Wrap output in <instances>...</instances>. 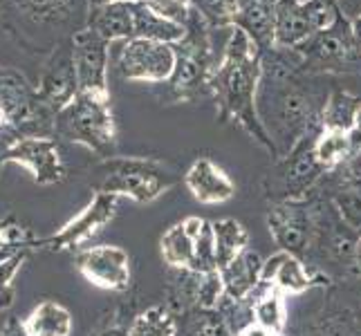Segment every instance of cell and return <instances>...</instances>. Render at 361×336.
Wrapping results in <instances>:
<instances>
[{
  "mask_svg": "<svg viewBox=\"0 0 361 336\" xmlns=\"http://www.w3.org/2000/svg\"><path fill=\"white\" fill-rule=\"evenodd\" d=\"M279 56L263 54V77L258 85L256 108L265 132L276 146L279 157L290 155L307 139L317 121L314 97L310 94L294 72L301 68V61L294 49H274Z\"/></svg>",
  "mask_w": 361,
  "mask_h": 336,
  "instance_id": "1",
  "label": "cell"
},
{
  "mask_svg": "<svg viewBox=\"0 0 361 336\" xmlns=\"http://www.w3.org/2000/svg\"><path fill=\"white\" fill-rule=\"evenodd\" d=\"M260 77H263V52L243 30L231 27L225 49H222V58L218 61L214 79H211V94L220 106L222 119L235 121L265 151L279 157L276 146L260 123L256 108Z\"/></svg>",
  "mask_w": 361,
  "mask_h": 336,
  "instance_id": "2",
  "label": "cell"
},
{
  "mask_svg": "<svg viewBox=\"0 0 361 336\" xmlns=\"http://www.w3.org/2000/svg\"><path fill=\"white\" fill-rule=\"evenodd\" d=\"M88 27L94 30L108 43L153 39L164 43H178L184 39L186 30L166 18L157 16L144 0L135 3H115L99 9H90Z\"/></svg>",
  "mask_w": 361,
  "mask_h": 336,
  "instance_id": "3",
  "label": "cell"
},
{
  "mask_svg": "<svg viewBox=\"0 0 361 336\" xmlns=\"http://www.w3.org/2000/svg\"><path fill=\"white\" fill-rule=\"evenodd\" d=\"M102 182L97 193L130 197L133 202L148 204L166 193L176 178L155 159L146 157H108L97 166Z\"/></svg>",
  "mask_w": 361,
  "mask_h": 336,
  "instance_id": "4",
  "label": "cell"
},
{
  "mask_svg": "<svg viewBox=\"0 0 361 336\" xmlns=\"http://www.w3.org/2000/svg\"><path fill=\"white\" fill-rule=\"evenodd\" d=\"M56 132L68 142L81 144L92 153L110 157L115 148V117L110 108V94H83L56 115Z\"/></svg>",
  "mask_w": 361,
  "mask_h": 336,
  "instance_id": "5",
  "label": "cell"
},
{
  "mask_svg": "<svg viewBox=\"0 0 361 336\" xmlns=\"http://www.w3.org/2000/svg\"><path fill=\"white\" fill-rule=\"evenodd\" d=\"M178 63L171 77V88L180 99H193L202 92H211V79L218 68L211 45V27L195 14L186 25L184 39L176 43Z\"/></svg>",
  "mask_w": 361,
  "mask_h": 336,
  "instance_id": "6",
  "label": "cell"
},
{
  "mask_svg": "<svg viewBox=\"0 0 361 336\" xmlns=\"http://www.w3.org/2000/svg\"><path fill=\"white\" fill-rule=\"evenodd\" d=\"M307 72H355L361 68V45L355 39L353 23L343 14L330 27L321 30L305 45L294 49Z\"/></svg>",
  "mask_w": 361,
  "mask_h": 336,
  "instance_id": "7",
  "label": "cell"
},
{
  "mask_svg": "<svg viewBox=\"0 0 361 336\" xmlns=\"http://www.w3.org/2000/svg\"><path fill=\"white\" fill-rule=\"evenodd\" d=\"M339 7L326 0H279L274 49H298L339 18Z\"/></svg>",
  "mask_w": 361,
  "mask_h": 336,
  "instance_id": "8",
  "label": "cell"
},
{
  "mask_svg": "<svg viewBox=\"0 0 361 336\" xmlns=\"http://www.w3.org/2000/svg\"><path fill=\"white\" fill-rule=\"evenodd\" d=\"M176 63H178L176 43L135 39L123 43L117 61V72L126 81L164 83L171 81L173 72H176Z\"/></svg>",
  "mask_w": 361,
  "mask_h": 336,
  "instance_id": "9",
  "label": "cell"
},
{
  "mask_svg": "<svg viewBox=\"0 0 361 336\" xmlns=\"http://www.w3.org/2000/svg\"><path fill=\"white\" fill-rule=\"evenodd\" d=\"M119 197L108 193H94V197L83 206L70 222H66L56 233L34 242V249H47V251H70L88 242L92 235L102 231L108 222H113L117 213Z\"/></svg>",
  "mask_w": 361,
  "mask_h": 336,
  "instance_id": "10",
  "label": "cell"
},
{
  "mask_svg": "<svg viewBox=\"0 0 361 336\" xmlns=\"http://www.w3.org/2000/svg\"><path fill=\"white\" fill-rule=\"evenodd\" d=\"M321 173H326V168L314 153V144H301L290 155L281 157V161L267 175L269 195L283 202H294L312 189Z\"/></svg>",
  "mask_w": 361,
  "mask_h": 336,
  "instance_id": "11",
  "label": "cell"
},
{
  "mask_svg": "<svg viewBox=\"0 0 361 336\" xmlns=\"http://www.w3.org/2000/svg\"><path fill=\"white\" fill-rule=\"evenodd\" d=\"M5 164L23 166L39 186L66 180V164L52 137H16L5 153Z\"/></svg>",
  "mask_w": 361,
  "mask_h": 336,
  "instance_id": "12",
  "label": "cell"
},
{
  "mask_svg": "<svg viewBox=\"0 0 361 336\" xmlns=\"http://www.w3.org/2000/svg\"><path fill=\"white\" fill-rule=\"evenodd\" d=\"M108 45L110 43L90 27L74 34L72 61L79 92L108 97Z\"/></svg>",
  "mask_w": 361,
  "mask_h": 336,
  "instance_id": "13",
  "label": "cell"
},
{
  "mask_svg": "<svg viewBox=\"0 0 361 336\" xmlns=\"http://www.w3.org/2000/svg\"><path fill=\"white\" fill-rule=\"evenodd\" d=\"M81 276L99 290L121 292L130 285V258L117 244H99L83 249L77 256Z\"/></svg>",
  "mask_w": 361,
  "mask_h": 336,
  "instance_id": "14",
  "label": "cell"
},
{
  "mask_svg": "<svg viewBox=\"0 0 361 336\" xmlns=\"http://www.w3.org/2000/svg\"><path fill=\"white\" fill-rule=\"evenodd\" d=\"M79 94V81H77V72H74V61H72V47L61 49L54 58L49 61L43 79L39 85V101L45 104L49 110H54L56 115L66 106H70Z\"/></svg>",
  "mask_w": 361,
  "mask_h": 336,
  "instance_id": "15",
  "label": "cell"
},
{
  "mask_svg": "<svg viewBox=\"0 0 361 336\" xmlns=\"http://www.w3.org/2000/svg\"><path fill=\"white\" fill-rule=\"evenodd\" d=\"M269 231L274 240L285 254L303 256L312 240V220L305 211L294 202H283L267 216Z\"/></svg>",
  "mask_w": 361,
  "mask_h": 336,
  "instance_id": "16",
  "label": "cell"
},
{
  "mask_svg": "<svg viewBox=\"0 0 361 336\" xmlns=\"http://www.w3.org/2000/svg\"><path fill=\"white\" fill-rule=\"evenodd\" d=\"M184 184L195 200L202 204H222L231 200L235 193V186L229 175L209 157H197L193 161L184 175Z\"/></svg>",
  "mask_w": 361,
  "mask_h": 336,
  "instance_id": "17",
  "label": "cell"
},
{
  "mask_svg": "<svg viewBox=\"0 0 361 336\" xmlns=\"http://www.w3.org/2000/svg\"><path fill=\"white\" fill-rule=\"evenodd\" d=\"M279 0H238L233 27L243 30L263 54L274 49Z\"/></svg>",
  "mask_w": 361,
  "mask_h": 336,
  "instance_id": "18",
  "label": "cell"
},
{
  "mask_svg": "<svg viewBox=\"0 0 361 336\" xmlns=\"http://www.w3.org/2000/svg\"><path fill=\"white\" fill-rule=\"evenodd\" d=\"M200 218H186L161 235V258L171 267L195 269V233L202 227Z\"/></svg>",
  "mask_w": 361,
  "mask_h": 336,
  "instance_id": "19",
  "label": "cell"
},
{
  "mask_svg": "<svg viewBox=\"0 0 361 336\" xmlns=\"http://www.w3.org/2000/svg\"><path fill=\"white\" fill-rule=\"evenodd\" d=\"M23 332L27 336H70L72 314L70 309L56 301H43L23 321Z\"/></svg>",
  "mask_w": 361,
  "mask_h": 336,
  "instance_id": "20",
  "label": "cell"
},
{
  "mask_svg": "<svg viewBox=\"0 0 361 336\" xmlns=\"http://www.w3.org/2000/svg\"><path fill=\"white\" fill-rule=\"evenodd\" d=\"M260 278L267 282L271 280L281 292L288 294H301L310 287V276L305 273L301 260L285 251L267 260L263 265V271H260Z\"/></svg>",
  "mask_w": 361,
  "mask_h": 336,
  "instance_id": "21",
  "label": "cell"
},
{
  "mask_svg": "<svg viewBox=\"0 0 361 336\" xmlns=\"http://www.w3.org/2000/svg\"><path fill=\"white\" fill-rule=\"evenodd\" d=\"M260 271H263V265L258 263V256L243 251L231 265L222 269L220 278H222V285L227 287V294L238 301V298H245L254 290L256 280L260 278Z\"/></svg>",
  "mask_w": 361,
  "mask_h": 336,
  "instance_id": "22",
  "label": "cell"
},
{
  "mask_svg": "<svg viewBox=\"0 0 361 336\" xmlns=\"http://www.w3.org/2000/svg\"><path fill=\"white\" fill-rule=\"evenodd\" d=\"M361 142V137L357 132H343V130H321V135L314 142V153L323 168L330 170L334 166L343 164L348 157H353L357 153V144Z\"/></svg>",
  "mask_w": 361,
  "mask_h": 336,
  "instance_id": "23",
  "label": "cell"
},
{
  "mask_svg": "<svg viewBox=\"0 0 361 336\" xmlns=\"http://www.w3.org/2000/svg\"><path fill=\"white\" fill-rule=\"evenodd\" d=\"M361 110V101L357 97L348 94L343 90L332 92L330 99L323 104L321 112V130H343L355 132L357 115Z\"/></svg>",
  "mask_w": 361,
  "mask_h": 336,
  "instance_id": "24",
  "label": "cell"
},
{
  "mask_svg": "<svg viewBox=\"0 0 361 336\" xmlns=\"http://www.w3.org/2000/svg\"><path fill=\"white\" fill-rule=\"evenodd\" d=\"M214 240H216V267L225 269L245 251L249 235L240 222L220 220L214 222Z\"/></svg>",
  "mask_w": 361,
  "mask_h": 336,
  "instance_id": "25",
  "label": "cell"
},
{
  "mask_svg": "<svg viewBox=\"0 0 361 336\" xmlns=\"http://www.w3.org/2000/svg\"><path fill=\"white\" fill-rule=\"evenodd\" d=\"M34 99L36 94H32L23 77H18L16 72H0V108L9 115L11 128L30 110Z\"/></svg>",
  "mask_w": 361,
  "mask_h": 336,
  "instance_id": "26",
  "label": "cell"
},
{
  "mask_svg": "<svg viewBox=\"0 0 361 336\" xmlns=\"http://www.w3.org/2000/svg\"><path fill=\"white\" fill-rule=\"evenodd\" d=\"M178 325L164 307H151L137 316L130 328L128 336H176Z\"/></svg>",
  "mask_w": 361,
  "mask_h": 336,
  "instance_id": "27",
  "label": "cell"
},
{
  "mask_svg": "<svg viewBox=\"0 0 361 336\" xmlns=\"http://www.w3.org/2000/svg\"><path fill=\"white\" fill-rule=\"evenodd\" d=\"M191 9L211 30L233 27L238 14V0H191Z\"/></svg>",
  "mask_w": 361,
  "mask_h": 336,
  "instance_id": "28",
  "label": "cell"
},
{
  "mask_svg": "<svg viewBox=\"0 0 361 336\" xmlns=\"http://www.w3.org/2000/svg\"><path fill=\"white\" fill-rule=\"evenodd\" d=\"M30 251L32 249H20V251H16L14 256H9L7 260L0 263V312H7L14 305V296H16L14 278L23 269V265L27 263Z\"/></svg>",
  "mask_w": 361,
  "mask_h": 336,
  "instance_id": "29",
  "label": "cell"
},
{
  "mask_svg": "<svg viewBox=\"0 0 361 336\" xmlns=\"http://www.w3.org/2000/svg\"><path fill=\"white\" fill-rule=\"evenodd\" d=\"M254 316L260 328H265L267 332L279 334L285 328V303L279 292H271L263 296L254 307Z\"/></svg>",
  "mask_w": 361,
  "mask_h": 336,
  "instance_id": "30",
  "label": "cell"
},
{
  "mask_svg": "<svg viewBox=\"0 0 361 336\" xmlns=\"http://www.w3.org/2000/svg\"><path fill=\"white\" fill-rule=\"evenodd\" d=\"M334 204L341 211L343 220L355 229H361V182L348 184L334 195Z\"/></svg>",
  "mask_w": 361,
  "mask_h": 336,
  "instance_id": "31",
  "label": "cell"
},
{
  "mask_svg": "<svg viewBox=\"0 0 361 336\" xmlns=\"http://www.w3.org/2000/svg\"><path fill=\"white\" fill-rule=\"evenodd\" d=\"M144 3L151 7L157 16L166 18L171 23L176 25H182V27H186L191 20V0H144Z\"/></svg>",
  "mask_w": 361,
  "mask_h": 336,
  "instance_id": "32",
  "label": "cell"
},
{
  "mask_svg": "<svg viewBox=\"0 0 361 336\" xmlns=\"http://www.w3.org/2000/svg\"><path fill=\"white\" fill-rule=\"evenodd\" d=\"M36 238H32V233L20 227L16 220L11 218H0V249L7 247H25V249H34Z\"/></svg>",
  "mask_w": 361,
  "mask_h": 336,
  "instance_id": "33",
  "label": "cell"
},
{
  "mask_svg": "<svg viewBox=\"0 0 361 336\" xmlns=\"http://www.w3.org/2000/svg\"><path fill=\"white\" fill-rule=\"evenodd\" d=\"M186 336H227L225 325L211 314H202L191 321V328Z\"/></svg>",
  "mask_w": 361,
  "mask_h": 336,
  "instance_id": "34",
  "label": "cell"
},
{
  "mask_svg": "<svg viewBox=\"0 0 361 336\" xmlns=\"http://www.w3.org/2000/svg\"><path fill=\"white\" fill-rule=\"evenodd\" d=\"M30 5L41 14H54V11L66 9L68 0H30Z\"/></svg>",
  "mask_w": 361,
  "mask_h": 336,
  "instance_id": "35",
  "label": "cell"
},
{
  "mask_svg": "<svg viewBox=\"0 0 361 336\" xmlns=\"http://www.w3.org/2000/svg\"><path fill=\"white\" fill-rule=\"evenodd\" d=\"M240 336H271V332H267L265 328H260L258 323L256 325H249L240 332Z\"/></svg>",
  "mask_w": 361,
  "mask_h": 336,
  "instance_id": "36",
  "label": "cell"
},
{
  "mask_svg": "<svg viewBox=\"0 0 361 336\" xmlns=\"http://www.w3.org/2000/svg\"><path fill=\"white\" fill-rule=\"evenodd\" d=\"M317 336H348V332L339 325H328V328H323Z\"/></svg>",
  "mask_w": 361,
  "mask_h": 336,
  "instance_id": "37",
  "label": "cell"
},
{
  "mask_svg": "<svg viewBox=\"0 0 361 336\" xmlns=\"http://www.w3.org/2000/svg\"><path fill=\"white\" fill-rule=\"evenodd\" d=\"M115 3H135V0H88L90 9H99L106 5H115Z\"/></svg>",
  "mask_w": 361,
  "mask_h": 336,
  "instance_id": "38",
  "label": "cell"
},
{
  "mask_svg": "<svg viewBox=\"0 0 361 336\" xmlns=\"http://www.w3.org/2000/svg\"><path fill=\"white\" fill-rule=\"evenodd\" d=\"M14 139H16V137H3V139H0V166H5V153H7L9 144Z\"/></svg>",
  "mask_w": 361,
  "mask_h": 336,
  "instance_id": "39",
  "label": "cell"
},
{
  "mask_svg": "<svg viewBox=\"0 0 361 336\" xmlns=\"http://www.w3.org/2000/svg\"><path fill=\"white\" fill-rule=\"evenodd\" d=\"M9 128H11V119H9L7 112L0 108V139H3V132L9 130Z\"/></svg>",
  "mask_w": 361,
  "mask_h": 336,
  "instance_id": "40",
  "label": "cell"
},
{
  "mask_svg": "<svg viewBox=\"0 0 361 336\" xmlns=\"http://www.w3.org/2000/svg\"><path fill=\"white\" fill-rule=\"evenodd\" d=\"M99 336H128V330H123V328H110V330L102 332Z\"/></svg>",
  "mask_w": 361,
  "mask_h": 336,
  "instance_id": "41",
  "label": "cell"
},
{
  "mask_svg": "<svg viewBox=\"0 0 361 336\" xmlns=\"http://www.w3.org/2000/svg\"><path fill=\"white\" fill-rule=\"evenodd\" d=\"M353 23V32H355V39H357V43L361 45V14L355 18V20H350Z\"/></svg>",
  "mask_w": 361,
  "mask_h": 336,
  "instance_id": "42",
  "label": "cell"
},
{
  "mask_svg": "<svg viewBox=\"0 0 361 336\" xmlns=\"http://www.w3.org/2000/svg\"><path fill=\"white\" fill-rule=\"evenodd\" d=\"M355 166L361 170V144H359V148H357V153H355Z\"/></svg>",
  "mask_w": 361,
  "mask_h": 336,
  "instance_id": "43",
  "label": "cell"
},
{
  "mask_svg": "<svg viewBox=\"0 0 361 336\" xmlns=\"http://www.w3.org/2000/svg\"><path fill=\"white\" fill-rule=\"evenodd\" d=\"M355 132L361 137V110H359V115H357V123H355Z\"/></svg>",
  "mask_w": 361,
  "mask_h": 336,
  "instance_id": "44",
  "label": "cell"
},
{
  "mask_svg": "<svg viewBox=\"0 0 361 336\" xmlns=\"http://www.w3.org/2000/svg\"><path fill=\"white\" fill-rule=\"evenodd\" d=\"M357 258H359V263H361V240L357 242Z\"/></svg>",
  "mask_w": 361,
  "mask_h": 336,
  "instance_id": "45",
  "label": "cell"
},
{
  "mask_svg": "<svg viewBox=\"0 0 361 336\" xmlns=\"http://www.w3.org/2000/svg\"><path fill=\"white\" fill-rule=\"evenodd\" d=\"M326 3H332V5H337V0H326Z\"/></svg>",
  "mask_w": 361,
  "mask_h": 336,
  "instance_id": "46",
  "label": "cell"
}]
</instances>
